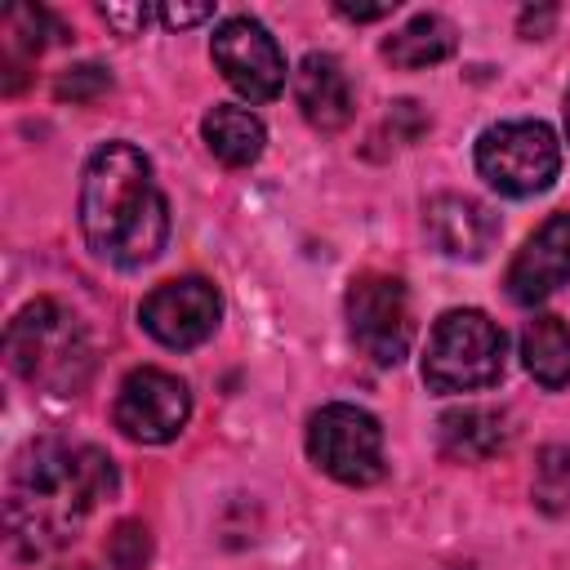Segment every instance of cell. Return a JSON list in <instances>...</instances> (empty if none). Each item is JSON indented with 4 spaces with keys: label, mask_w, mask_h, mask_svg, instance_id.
<instances>
[{
    "label": "cell",
    "mask_w": 570,
    "mask_h": 570,
    "mask_svg": "<svg viewBox=\"0 0 570 570\" xmlns=\"http://www.w3.org/2000/svg\"><path fill=\"white\" fill-rule=\"evenodd\" d=\"M534 503L543 512L570 508V445H548L534 463Z\"/></svg>",
    "instance_id": "obj_18"
},
{
    "label": "cell",
    "mask_w": 570,
    "mask_h": 570,
    "mask_svg": "<svg viewBox=\"0 0 570 570\" xmlns=\"http://www.w3.org/2000/svg\"><path fill=\"white\" fill-rule=\"evenodd\" d=\"M200 134H205L209 151H214L223 165H232V169L254 165V160L263 156V142H267L263 120H258L254 111H245V107H214V111L200 120Z\"/></svg>",
    "instance_id": "obj_15"
},
{
    "label": "cell",
    "mask_w": 570,
    "mask_h": 570,
    "mask_svg": "<svg viewBox=\"0 0 570 570\" xmlns=\"http://www.w3.org/2000/svg\"><path fill=\"white\" fill-rule=\"evenodd\" d=\"M566 134H570V94H566Z\"/></svg>",
    "instance_id": "obj_25"
},
{
    "label": "cell",
    "mask_w": 570,
    "mask_h": 570,
    "mask_svg": "<svg viewBox=\"0 0 570 570\" xmlns=\"http://www.w3.org/2000/svg\"><path fill=\"white\" fill-rule=\"evenodd\" d=\"M45 27H49V18H45V9H31V4H13L9 13H4V31L22 45V49H45Z\"/></svg>",
    "instance_id": "obj_21"
},
{
    "label": "cell",
    "mask_w": 570,
    "mask_h": 570,
    "mask_svg": "<svg viewBox=\"0 0 570 570\" xmlns=\"http://www.w3.org/2000/svg\"><path fill=\"white\" fill-rule=\"evenodd\" d=\"M503 330L476 312L454 307L432 325L428 356H423V383L432 392H476L499 383L503 374Z\"/></svg>",
    "instance_id": "obj_4"
},
{
    "label": "cell",
    "mask_w": 570,
    "mask_h": 570,
    "mask_svg": "<svg viewBox=\"0 0 570 570\" xmlns=\"http://www.w3.org/2000/svg\"><path fill=\"white\" fill-rule=\"evenodd\" d=\"M561 142L543 120H503L476 138V174L503 196H534L552 187Z\"/></svg>",
    "instance_id": "obj_5"
},
{
    "label": "cell",
    "mask_w": 570,
    "mask_h": 570,
    "mask_svg": "<svg viewBox=\"0 0 570 570\" xmlns=\"http://www.w3.org/2000/svg\"><path fill=\"white\" fill-rule=\"evenodd\" d=\"M4 352H9V365L31 387L53 392V396L80 392L89 379V365H94L85 325L53 298H36L9 321Z\"/></svg>",
    "instance_id": "obj_3"
},
{
    "label": "cell",
    "mask_w": 570,
    "mask_h": 570,
    "mask_svg": "<svg viewBox=\"0 0 570 570\" xmlns=\"http://www.w3.org/2000/svg\"><path fill=\"white\" fill-rule=\"evenodd\" d=\"M450 53H454V27L445 18H436V13H419V18H410L401 31H392L383 40V58L392 67H401V71L432 67V62H441Z\"/></svg>",
    "instance_id": "obj_16"
},
{
    "label": "cell",
    "mask_w": 570,
    "mask_h": 570,
    "mask_svg": "<svg viewBox=\"0 0 570 570\" xmlns=\"http://www.w3.org/2000/svg\"><path fill=\"white\" fill-rule=\"evenodd\" d=\"M294 98L298 111L307 116V125L316 129H343L352 120V85L343 76V67L330 53H307L294 71Z\"/></svg>",
    "instance_id": "obj_13"
},
{
    "label": "cell",
    "mask_w": 570,
    "mask_h": 570,
    "mask_svg": "<svg viewBox=\"0 0 570 570\" xmlns=\"http://www.w3.org/2000/svg\"><path fill=\"white\" fill-rule=\"evenodd\" d=\"M111 89V76L94 62H80V67H67V76H58V98H71V102H89L98 94Z\"/></svg>",
    "instance_id": "obj_20"
},
{
    "label": "cell",
    "mask_w": 570,
    "mask_h": 570,
    "mask_svg": "<svg viewBox=\"0 0 570 570\" xmlns=\"http://www.w3.org/2000/svg\"><path fill=\"white\" fill-rule=\"evenodd\" d=\"M218 289L205 281V276H183V281H165L156 285L142 307H138V321L142 330L165 343V347H200L214 325H218Z\"/></svg>",
    "instance_id": "obj_10"
},
{
    "label": "cell",
    "mask_w": 570,
    "mask_h": 570,
    "mask_svg": "<svg viewBox=\"0 0 570 570\" xmlns=\"http://www.w3.org/2000/svg\"><path fill=\"white\" fill-rule=\"evenodd\" d=\"M343 18H352V22H374V18H387L392 9H396V0H383V4H347V0H338L334 4Z\"/></svg>",
    "instance_id": "obj_24"
},
{
    "label": "cell",
    "mask_w": 570,
    "mask_h": 570,
    "mask_svg": "<svg viewBox=\"0 0 570 570\" xmlns=\"http://www.w3.org/2000/svg\"><path fill=\"white\" fill-rule=\"evenodd\" d=\"M423 232L445 258H481L499 236V218L472 196H432Z\"/></svg>",
    "instance_id": "obj_12"
},
{
    "label": "cell",
    "mask_w": 570,
    "mask_h": 570,
    "mask_svg": "<svg viewBox=\"0 0 570 570\" xmlns=\"http://www.w3.org/2000/svg\"><path fill=\"white\" fill-rule=\"evenodd\" d=\"M214 62L227 76V85L236 94H245L249 102H267L285 89V53L281 45L267 36L263 22L254 18H227L214 31Z\"/></svg>",
    "instance_id": "obj_9"
},
{
    "label": "cell",
    "mask_w": 570,
    "mask_h": 570,
    "mask_svg": "<svg viewBox=\"0 0 570 570\" xmlns=\"http://www.w3.org/2000/svg\"><path fill=\"white\" fill-rule=\"evenodd\" d=\"M80 232L116 267L151 263L169 240V205L151 160L134 142H107L89 156L80 183Z\"/></svg>",
    "instance_id": "obj_2"
},
{
    "label": "cell",
    "mask_w": 570,
    "mask_h": 570,
    "mask_svg": "<svg viewBox=\"0 0 570 570\" xmlns=\"http://www.w3.org/2000/svg\"><path fill=\"white\" fill-rule=\"evenodd\" d=\"M116 494V468L94 445L40 441L9 476V534L22 557H45L80 534L94 503Z\"/></svg>",
    "instance_id": "obj_1"
},
{
    "label": "cell",
    "mask_w": 570,
    "mask_h": 570,
    "mask_svg": "<svg viewBox=\"0 0 570 570\" xmlns=\"http://www.w3.org/2000/svg\"><path fill=\"white\" fill-rule=\"evenodd\" d=\"M521 356H525V370L543 387H566L570 383V330L557 316H534L525 325Z\"/></svg>",
    "instance_id": "obj_17"
},
{
    "label": "cell",
    "mask_w": 570,
    "mask_h": 570,
    "mask_svg": "<svg viewBox=\"0 0 570 570\" xmlns=\"http://www.w3.org/2000/svg\"><path fill=\"white\" fill-rule=\"evenodd\" d=\"M62 570H89V566H62Z\"/></svg>",
    "instance_id": "obj_26"
},
{
    "label": "cell",
    "mask_w": 570,
    "mask_h": 570,
    "mask_svg": "<svg viewBox=\"0 0 570 570\" xmlns=\"http://www.w3.org/2000/svg\"><path fill=\"white\" fill-rule=\"evenodd\" d=\"M98 13H102V18H107V27H116L120 36H138V27L151 18V9H147V4H102Z\"/></svg>",
    "instance_id": "obj_22"
},
{
    "label": "cell",
    "mask_w": 570,
    "mask_h": 570,
    "mask_svg": "<svg viewBox=\"0 0 570 570\" xmlns=\"http://www.w3.org/2000/svg\"><path fill=\"white\" fill-rule=\"evenodd\" d=\"M347 325L356 347L374 365H401L414 338V316H410V294L396 276L365 272L347 289Z\"/></svg>",
    "instance_id": "obj_7"
},
{
    "label": "cell",
    "mask_w": 570,
    "mask_h": 570,
    "mask_svg": "<svg viewBox=\"0 0 570 570\" xmlns=\"http://www.w3.org/2000/svg\"><path fill=\"white\" fill-rule=\"evenodd\" d=\"M107 557H111L116 570H142L147 557H151V539H147V530H142L138 521H120L116 534L107 539Z\"/></svg>",
    "instance_id": "obj_19"
},
{
    "label": "cell",
    "mask_w": 570,
    "mask_h": 570,
    "mask_svg": "<svg viewBox=\"0 0 570 570\" xmlns=\"http://www.w3.org/2000/svg\"><path fill=\"white\" fill-rule=\"evenodd\" d=\"M156 13L165 27H196V22L214 18V4H160Z\"/></svg>",
    "instance_id": "obj_23"
},
{
    "label": "cell",
    "mask_w": 570,
    "mask_h": 570,
    "mask_svg": "<svg viewBox=\"0 0 570 570\" xmlns=\"http://www.w3.org/2000/svg\"><path fill=\"white\" fill-rule=\"evenodd\" d=\"M116 428L129 436V441H142V445H160V441H174L191 414V396H187V383L165 374V370H134L120 392H116Z\"/></svg>",
    "instance_id": "obj_8"
},
{
    "label": "cell",
    "mask_w": 570,
    "mask_h": 570,
    "mask_svg": "<svg viewBox=\"0 0 570 570\" xmlns=\"http://www.w3.org/2000/svg\"><path fill=\"white\" fill-rule=\"evenodd\" d=\"M570 276V214H552L512 258L508 267V298L512 303H543Z\"/></svg>",
    "instance_id": "obj_11"
},
{
    "label": "cell",
    "mask_w": 570,
    "mask_h": 570,
    "mask_svg": "<svg viewBox=\"0 0 570 570\" xmlns=\"http://www.w3.org/2000/svg\"><path fill=\"white\" fill-rule=\"evenodd\" d=\"M508 445V419L490 405H463L441 414V450L459 463H476L490 459Z\"/></svg>",
    "instance_id": "obj_14"
},
{
    "label": "cell",
    "mask_w": 570,
    "mask_h": 570,
    "mask_svg": "<svg viewBox=\"0 0 570 570\" xmlns=\"http://www.w3.org/2000/svg\"><path fill=\"white\" fill-rule=\"evenodd\" d=\"M307 454L325 476L370 485L383 476V428L356 405H325L307 423Z\"/></svg>",
    "instance_id": "obj_6"
}]
</instances>
